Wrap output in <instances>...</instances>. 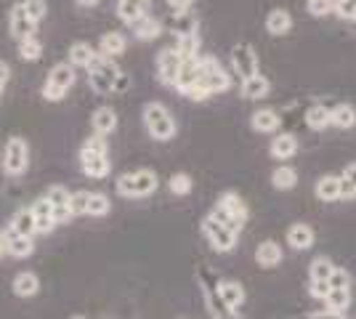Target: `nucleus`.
I'll return each instance as SVG.
<instances>
[{
    "label": "nucleus",
    "mask_w": 356,
    "mask_h": 319,
    "mask_svg": "<svg viewBox=\"0 0 356 319\" xmlns=\"http://www.w3.org/2000/svg\"><path fill=\"white\" fill-rule=\"evenodd\" d=\"M218 293H221V301L232 311H237V306L245 301V290H242V285L239 282H223L221 288H218Z\"/></svg>",
    "instance_id": "30"
},
{
    "label": "nucleus",
    "mask_w": 356,
    "mask_h": 319,
    "mask_svg": "<svg viewBox=\"0 0 356 319\" xmlns=\"http://www.w3.org/2000/svg\"><path fill=\"white\" fill-rule=\"evenodd\" d=\"M332 11L341 16V19L356 22V0H335V3H332Z\"/></svg>",
    "instance_id": "44"
},
{
    "label": "nucleus",
    "mask_w": 356,
    "mask_h": 319,
    "mask_svg": "<svg viewBox=\"0 0 356 319\" xmlns=\"http://www.w3.org/2000/svg\"><path fill=\"white\" fill-rule=\"evenodd\" d=\"M22 8H24V14L30 16L35 24H40L48 14V3L45 0H22Z\"/></svg>",
    "instance_id": "40"
},
{
    "label": "nucleus",
    "mask_w": 356,
    "mask_h": 319,
    "mask_svg": "<svg viewBox=\"0 0 356 319\" xmlns=\"http://www.w3.org/2000/svg\"><path fill=\"white\" fill-rule=\"evenodd\" d=\"M306 122H309V128H314V131H322V128L330 125V109L322 104H314L306 112Z\"/></svg>",
    "instance_id": "36"
},
{
    "label": "nucleus",
    "mask_w": 356,
    "mask_h": 319,
    "mask_svg": "<svg viewBox=\"0 0 356 319\" xmlns=\"http://www.w3.org/2000/svg\"><path fill=\"white\" fill-rule=\"evenodd\" d=\"M144 125L154 141H170L176 136V120H173L170 109L160 101H149L144 106Z\"/></svg>",
    "instance_id": "2"
},
{
    "label": "nucleus",
    "mask_w": 356,
    "mask_h": 319,
    "mask_svg": "<svg viewBox=\"0 0 356 319\" xmlns=\"http://www.w3.org/2000/svg\"><path fill=\"white\" fill-rule=\"evenodd\" d=\"M232 64H234V72H237L242 80L258 75V59H255V51H252L250 43H239L232 51Z\"/></svg>",
    "instance_id": "10"
},
{
    "label": "nucleus",
    "mask_w": 356,
    "mask_h": 319,
    "mask_svg": "<svg viewBox=\"0 0 356 319\" xmlns=\"http://www.w3.org/2000/svg\"><path fill=\"white\" fill-rule=\"evenodd\" d=\"M202 231H205V237L210 240V245L216 247V250H232L234 243H237V231H232L229 227H223L221 221H216L213 215H208L205 221H202Z\"/></svg>",
    "instance_id": "7"
},
{
    "label": "nucleus",
    "mask_w": 356,
    "mask_h": 319,
    "mask_svg": "<svg viewBox=\"0 0 356 319\" xmlns=\"http://www.w3.org/2000/svg\"><path fill=\"white\" fill-rule=\"evenodd\" d=\"M157 173L149 170V167H141V170H134V173H122L118 181H115V189H118L120 197H149L154 189H157Z\"/></svg>",
    "instance_id": "1"
},
{
    "label": "nucleus",
    "mask_w": 356,
    "mask_h": 319,
    "mask_svg": "<svg viewBox=\"0 0 356 319\" xmlns=\"http://www.w3.org/2000/svg\"><path fill=\"white\" fill-rule=\"evenodd\" d=\"M309 11L314 16H327L332 11V0H309Z\"/></svg>",
    "instance_id": "47"
},
{
    "label": "nucleus",
    "mask_w": 356,
    "mask_h": 319,
    "mask_svg": "<svg viewBox=\"0 0 356 319\" xmlns=\"http://www.w3.org/2000/svg\"><path fill=\"white\" fill-rule=\"evenodd\" d=\"M312 319H343V317H338V314H330V311H325V314H314Z\"/></svg>",
    "instance_id": "53"
},
{
    "label": "nucleus",
    "mask_w": 356,
    "mask_h": 319,
    "mask_svg": "<svg viewBox=\"0 0 356 319\" xmlns=\"http://www.w3.org/2000/svg\"><path fill=\"white\" fill-rule=\"evenodd\" d=\"M120 75V67L115 64V59H106V56H96V61L88 67V85L99 96L115 91V80Z\"/></svg>",
    "instance_id": "4"
},
{
    "label": "nucleus",
    "mask_w": 356,
    "mask_h": 319,
    "mask_svg": "<svg viewBox=\"0 0 356 319\" xmlns=\"http://www.w3.org/2000/svg\"><path fill=\"white\" fill-rule=\"evenodd\" d=\"M181 64H184V59H181V54H178L176 48H163L160 56H157V75H160V83L173 85Z\"/></svg>",
    "instance_id": "11"
},
{
    "label": "nucleus",
    "mask_w": 356,
    "mask_h": 319,
    "mask_svg": "<svg viewBox=\"0 0 356 319\" xmlns=\"http://www.w3.org/2000/svg\"><path fill=\"white\" fill-rule=\"evenodd\" d=\"M316 197L322 202H332V199L341 197V179L338 176H325L316 183Z\"/></svg>",
    "instance_id": "31"
},
{
    "label": "nucleus",
    "mask_w": 356,
    "mask_h": 319,
    "mask_svg": "<svg viewBox=\"0 0 356 319\" xmlns=\"http://www.w3.org/2000/svg\"><path fill=\"white\" fill-rule=\"evenodd\" d=\"M341 197L346 199H354L356 197V163L343 170L341 176Z\"/></svg>",
    "instance_id": "39"
},
{
    "label": "nucleus",
    "mask_w": 356,
    "mask_h": 319,
    "mask_svg": "<svg viewBox=\"0 0 356 319\" xmlns=\"http://www.w3.org/2000/svg\"><path fill=\"white\" fill-rule=\"evenodd\" d=\"M86 208H88V192L86 189H80V192H72V197H70V213L74 215H86Z\"/></svg>",
    "instance_id": "43"
},
{
    "label": "nucleus",
    "mask_w": 356,
    "mask_h": 319,
    "mask_svg": "<svg viewBox=\"0 0 356 319\" xmlns=\"http://www.w3.org/2000/svg\"><path fill=\"white\" fill-rule=\"evenodd\" d=\"M70 197H72V192H70L67 186H61V183L48 186V192H45V199H48L51 208H54L56 227H59V224H67V221L72 218V213H70Z\"/></svg>",
    "instance_id": "9"
},
{
    "label": "nucleus",
    "mask_w": 356,
    "mask_h": 319,
    "mask_svg": "<svg viewBox=\"0 0 356 319\" xmlns=\"http://www.w3.org/2000/svg\"><path fill=\"white\" fill-rule=\"evenodd\" d=\"M74 3H77V6H83V8H90V6H96L99 0H74Z\"/></svg>",
    "instance_id": "54"
},
{
    "label": "nucleus",
    "mask_w": 356,
    "mask_h": 319,
    "mask_svg": "<svg viewBox=\"0 0 356 319\" xmlns=\"http://www.w3.org/2000/svg\"><path fill=\"white\" fill-rule=\"evenodd\" d=\"M197 85H202L208 93H221L229 88V75L213 56L197 59Z\"/></svg>",
    "instance_id": "5"
},
{
    "label": "nucleus",
    "mask_w": 356,
    "mask_h": 319,
    "mask_svg": "<svg viewBox=\"0 0 356 319\" xmlns=\"http://www.w3.org/2000/svg\"><path fill=\"white\" fill-rule=\"evenodd\" d=\"M131 27H134V35L138 38V40H154V38L163 32L160 22H157V19H152V16H141V19L134 22Z\"/></svg>",
    "instance_id": "26"
},
{
    "label": "nucleus",
    "mask_w": 356,
    "mask_h": 319,
    "mask_svg": "<svg viewBox=\"0 0 356 319\" xmlns=\"http://www.w3.org/2000/svg\"><path fill=\"white\" fill-rule=\"evenodd\" d=\"M70 319H86V317H70Z\"/></svg>",
    "instance_id": "56"
},
{
    "label": "nucleus",
    "mask_w": 356,
    "mask_h": 319,
    "mask_svg": "<svg viewBox=\"0 0 356 319\" xmlns=\"http://www.w3.org/2000/svg\"><path fill=\"white\" fill-rule=\"evenodd\" d=\"M330 125L338 128H354L356 125V109L351 104H341L335 109H330Z\"/></svg>",
    "instance_id": "29"
},
{
    "label": "nucleus",
    "mask_w": 356,
    "mask_h": 319,
    "mask_svg": "<svg viewBox=\"0 0 356 319\" xmlns=\"http://www.w3.org/2000/svg\"><path fill=\"white\" fill-rule=\"evenodd\" d=\"M30 167V144L22 136H14L6 141L3 149V173L8 176H22Z\"/></svg>",
    "instance_id": "6"
},
{
    "label": "nucleus",
    "mask_w": 356,
    "mask_h": 319,
    "mask_svg": "<svg viewBox=\"0 0 356 319\" xmlns=\"http://www.w3.org/2000/svg\"><path fill=\"white\" fill-rule=\"evenodd\" d=\"M252 128H255V131H261V133H274V131L280 128V117H277V112H271V109H261V112H255V115H252Z\"/></svg>",
    "instance_id": "33"
},
{
    "label": "nucleus",
    "mask_w": 356,
    "mask_h": 319,
    "mask_svg": "<svg viewBox=\"0 0 356 319\" xmlns=\"http://www.w3.org/2000/svg\"><path fill=\"white\" fill-rule=\"evenodd\" d=\"M268 93V80L264 75H252L242 80V96L245 99H261Z\"/></svg>",
    "instance_id": "32"
},
{
    "label": "nucleus",
    "mask_w": 356,
    "mask_h": 319,
    "mask_svg": "<svg viewBox=\"0 0 356 319\" xmlns=\"http://www.w3.org/2000/svg\"><path fill=\"white\" fill-rule=\"evenodd\" d=\"M112 208V202L106 195L102 192H88V208H86V215H106Z\"/></svg>",
    "instance_id": "37"
},
{
    "label": "nucleus",
    "mask_w": 356,
    "mask_h": 319,
    "mask_svg": "<svg viewBox=\"0 0 356 319\" xmlns=\"http://www.w3.org/2000/svg\"><path fill=\"white\" fill-rule=\"evenodd\" d=\"M8 234H19V237H35V218H32L30 208H19L8 221Z\"/></svg>",
    "instance_id": "17"
},
{
    "label": "nucleus",
    "mask_w": 356,
    "mask_h": 319,
    "mask_svg": "<svg viewBox=\"0 0 356 319\" xmlns=\"http://www.w3.org/2000/svg\"><path fill=\"white\" fill-rule=\"evenodd\" d=\"M96 56H99V51L90 43H86V40H77L70 48V64H72L74 69H88L90 64L96 61Z\"/></svg>",
    "instance_id": "16"
},
{
    "label": "nucleus",
    "mask_w": 356,
    "mask_h": 319,
    "mask_svg": "<svg viewBox=\"0 0 356 319\" xmlns=\"http://www.w3.org/2000/svg\"><path fill=\"white\" fill-rule=\"evenodd\" d=\"M327 293H330V282H327V279H312V295L314 298H322V301H325Z\"/></svg>",
    "instance_id": "49"
},
{
    "label": "nucleus",
    "mask_w": 356,
    "mask_h": 319,
    "mask_svg": "<svg viewBox=\"0 0 356 319\" xmlns=\"http://www.w3.org/2000/svg\"><path fill=\"white\" fill-rule=\"evenodd\" d=\"M290 27H293V16L287 14L284 8H274V11L268 14L266 30L271 32V35H284V32H290Z\"/></svg>",
    "instance_id": "27"
},
{
    "label": "nucleus",
    "mask_w": 356,
    "mask_h": 319,
    "mask_svg": "<svg viewBox=\"0 0 356 319\" xmlns=\"http://www.w3.org/2000/svg\"><path fill=\"white\" fill-rule=\"evenodd\" d=\"M296 181H298V173L290 165L277 167V170H274V176H271V183H274L277 189H293Z\"/></svg>",
    "instance_id": "38"
},
{
    "label": "nucleus",
    "mask_w": 356,
    "mask_h": 319,
    "mask_svg": "<svg viewBox=\"0 0 356 319\" xmlns=\"http://www.w3.org/2000/svg\"><path fill=\"white\" fill-rule=\"evenodd\" d=\"M11 290L16 298H32L40 293V277L35 272H19L11 282Z\"/></svg>",
    "instance_id": "15"
},
{
    "label": "nucleus",
    "mask_w": 356,
    "mask_h": 319,
    "mask_svg": "<svg viewBox=\"0 0 356 319\" xmlns=\"http://www.w3.org/2000/svg\"><path fill=\"white\" fill-rule=\"evenodd\" d=\"M218 208H223V211L229 213L234 221H239V224L248 218V208H245V202H242L239 195H234V192H226L221 197V202H218Z\"/></svg>",
    "instance_id": "25"
},
{
    "label": "nucleus",
    "mask_w": 356,
    "mask_h": 319,
    "mask_svg": "<svg viewBox=\"0 0 356 319\" xmlns=\"http://www.w3.org/2000/svg\"><path fill=\"white\" fill-rule=\"evenodd\" d=\"M8 32H11V38H16V40L32 38V35L38 32V24L24 14L22 3H16L14 8H11V14H8Z\"/></svg>",
    "instance_id": "12"
},
{
    "label": "nucleus",
    "mask_w": 356,
    "mask_h": 319,
    "mask_svg": "<svg viewBox=\"0 0 356 319\" xmlns=\"http://www.w3.org/2000/svg\"><path fill=\"white\" fill-rule=\"evenodd\" d=\"M90 125H93V133L96 136H109L115 133L118 128V112L112 106H99L93 115H90Z\"/></svg>",
    "instance_id": "14"
},
{
    "label": "nucleus",
    "mask_w": 356,
    "mask_h": 319,
    "mask_svg": "<svg viewBox=\"0 0 356 319\" xmlns=\"http://www.w3.org/2000/svg\"><path fill=\"white\" fill-rule=\"evenodd\" d=\"M8 77H11V67H8L6 61H0V93H3V88H6Z\"/></svg>",
    "instance_id": "51"
},
{
    "label": "nucleus",
    "mask_w": 356,
    "mask_h": 319,
    "mask_svg": "<svg viewBox=\"0 0 356 319\" xmlns=\"http://www.w3.org/2000/svg\"><path fill=\"white\" fill-rule=\"evenodd\" d=\"M325 304H327L325 311L343 317V314H346V309H348V304H351V295H348V290L330 288V293L325 295Z\"/></svg>",
    "instance_id": "21"
},
{
    "label": "nucleus",
    "mask_w": 356,
    "mask_h": 319,
    "mask_svg": "<svg viewBox=\"0 0 356 319\" xmlns=\"http://www.w3.org/2000/svg\"><path fill=\"white\" fill-rule=\"evenodd\" d=\"M125 48H128V40H125L122 32H106V35H102V40H99V56L115 59L120 54H125Z\"/></svg>",
    "instance_id": "18"
},
{
    "label": "nucleus",
    "mask_w": 356,
    "mask_h": 319,
    "mask_svg": "<svg viewBox=\"0 0 356 319\" xmlns=\"http://www.w3.org/2000/svg\"><path fill=\"white\" fill-rule=\"evenodd\" d=\"M194 83H197V59H184V64H181V69H178V75H176V83H173V88H178L181 93H186Z\"/></svg>",
    "instance_id": "23"
},
{
    "label": "nucleus",
    "mask_w": 356,
    "mask_h": 319,
    "mask_svg": "<svg viewBox=\"0 0 356 319\" xmlns=\"http://www.w3.org/2000/svg\"><path fill=\"white\" fill-rule=\"evenodd\" d=\"M332 263L327 259H316L312 263V279H330V274H332Z\"/></svg>",
    "instance_id": "45"
},
{
    "label": "nucleus",
    "mask_w": 356,
    "mask_h": 319,
    "mask_svg": "<svg viewBox=\"0 0 356 319\" xmlns=\"http://www.w3.org/2000/svg\"><path fill=\"white\" fill-rule=\"evenodd\" d=\"M40 56H43V43L35 35L19 40V59L22 61H38Z\"/></svg>",
    "instance_id": "34"
},
{
    "label": "nucleus",
    "mask_w": 356,
    "mask_h": 319,
    "mask_svg": "<svg viewBox=\"0 0 356 319\" xmlns=\"http://www.w3.org/2000/svg\"><path fill=\"white\" fill-rule=\"evenodd\" d=\"M173 32H178V38L181 35H189V32H197V22H194V16L189 11H176V19H173Z\"/></svg>",
    "instance_id": "41"
},
{
    "label": "nucleus",
    "mask_w": 356,
    "mask_h": 319,
    "mask_svg": "<svg viewBox=\"0 0 356 319\" xmlns=\"http://www.w3.org/2000/svg\"><path fill=\"white\" fill-rule=\"evenodd\" d=\"M296 152H298V141L290 133H282V136H277L271 141V154L277 160H287V157H293Z\"/></svg>",
    "instance_id": "28"
},
{
    "label": "nucleus",
    "mask_w": 356,
    "mask_h": 319,
    "mask_svg": "<svg viewBox=\"0 0 356 319\" xmlns=\"http://www.w3.org/2000/svg\"><path fill=\"white\" fill-rule=\"evenodd\" d=\"M80 167L88 179H106L112 170V163H109L106 152H90V149L80 147Z\"/></svg>",
    "instance_id": "8"
},
{
    "label": "nucleus",
    "mask_w": 356,
    "mask_h": 319,
    "mask_svg": "<svg viewBox=\"0 0 356 319\" xmlns=\"http://www.w3.org/2000/svg\"><path fill=\"white\" fill-rule=\"evenodd\" d=\"M170 192L178 195V197L189 195V192H192V179H189L186 173H173V176H170Z\"/></svg>",
    "instance_id": "42"
},
{
    "label": "nucleus",
    "mask_w": 356,
    "mask_h": 319,
    "mask_svg": "<svg viewBox=\"0 0 356 319\" xmlns=\"http://www.w3.org/2000/svg\"><path fill=\"white\" fill-rule=\"evenodd\" d=\"M0 256H6V231H0Z\"/></svg>",
    "instance_id": "55"
},
{
    "label": "nucleus",
    "mask_w": 356,
    "mask_h": 319,
    "mask_svg": "<svg viewBox=\"0 0 356 319\" xmlns=\"http://www.w3.org/2000/svg\"><path fill=\"white\" fill-rule=\"evenodd\" d=\"M83 149H90V152H106L109 154V147H106V138L104 136H90L86 144H83Z\"/></svg>",
    "instance_id": "48"
},
{
    "label": "nucleus",
    "mask_w": 356,
    "mask_h": 319,
    "mask_svg": "<svg viewBox=\"0 0 356 319\" xmlns=\"http://www.w3.org/2000/svg\"><path fill=\"white\" fill-rule=\"evenodd\" d=\"M330 288H341V290H348V282H351V277L343 272V269H332V274H330Z\"/></svg>",
    "instance_id": "46"
},
{
    "label": "nucleus",
    "mask_w": 356,
    "mask_h": 319,
    "mask_svg": "<svg viewBox=\"0 0 356 319\" xmlns=\"http://www.w3.org/2000/svg\"><path fill=\"white\" fill-rule=\"evenodd\" d=\"M149 0H118V16L125 24H134L141 16H147Z\"/></svg>",
    "instance_id": "19"
},
{
    "label": "nucleus",
    "mask_w": 356,
    "mask_h": 319,
    "mask_svg": "<svg viewBox=\"0 0 356 319\" xmlns=\"http://www.w3.org/2000/svg\"><path fill=\"white\" fill-rule=\"evenodd\" d=\"M6 253L14 259H30L35 253L32 237H19V234H6Z\"/></svg>",
    "instance_id": "20"
},
{
    "label": "nucleus",
    "mask_w": 356,
    "mask_h": 319,
    "mask_svg": "<svg viewBox=\"0 0 356 319\" xmlns=\"http://www.w3.org/2000/svg\"><path fill=\"white\" fill-rule=\"evenodd\" d=\"M287 243L293 245L296 250H309L314 245V229L306 227V224H296L287 231Z\"/></svg>",
    "instance_id": "22"
},
{
    "label": "nucleus",
    "mask_w": 356,
    "mask_h": 319,
    "mask_svg": "<svg viewBox=\"0 0 356 319\" xmlns=\"http://www.w3.org/2000/svg\"><path fill=\"white\" fill-rule=\"evenodd\" d=\"M74 67L70 61H59V64H54V69L48 72L45 77V85H43V99L45 101H61L67 91L74 85Z\"/></svg>",
    "instance_id": "3"
},
{
    "label": "nucleus",
    "mask_w": 356,
    "mask_h": 319,
    "mask_svg": "<svg viewBox=\"0 0 356 319\" xmlns=\"http://www.w3.org/2000/svg\"><path fill=\"white\" fill-rule=\"evenodd\" d=\"M192 3H194V0H168V6H170L173 11H186Z\"/></svg>",
    "instance_id": "52"
},
{
    "label": "nucleus",
    "mask_w": 356,
    "mask_h": 319,
    "mask_svg": "<svg viewBox=\"0 0 356 319\" xmlns=\"http://www.w3.org/2000/svg\"><path fill=\"white\" fill-rule=\"evenodd\" d=\"M176 51L181 54V59H197V51H200V35L189 32V35H181L176 43Z\"/></svg>",
    "instance_id": "35"
},
{
    "label": "nucleus",
    "mask_w": 356,
    "mask_h": 319,
    "mask_svg": "<svg viewBox=\"0 0 356 319\" xmlns=\"http://www.w3.org/2000/svg\"><path fill=\"white\" fill-rule=\"evenodd\" d=\"M255 261L261 263V266H266V269H271V266H277L280 261H282V247L277 243H264L258 245V250H255Z\"/></svg>",
    "instance_id": "24"
},
{
    "label": "nucleus",
    "mask_w": 356,
    "mask_h": 319,
    "mask_svg": "<svg viewBox=\"0 0 356 319\" xmlns=\"http://www.w3.org/2000/svg\"><path fill=\"white\" fill-rule=\"evenodd\" d=\"M32 218H35V234H51L56 229V218H54V208L45 197L35 199L30 205Z\"/></svg>",
    "instance_id": "13"
},
{
    "label": "nucleus",
    "mask_w": 356,
    "mask_h": 319,
    "mask_svg": "<svg viewBox=\"0 0 356 319\" xmlns=\"http://www.w3.org/2000/svg\"><path fill=\"white\" fill-rule=\"evenodd\" d=\"M128 85H131V77L125 75V72H120L118 80H115V91L112 93H125L128 91Z\"/></svg>",
    "instance_id": "50"
}]
</instances>
